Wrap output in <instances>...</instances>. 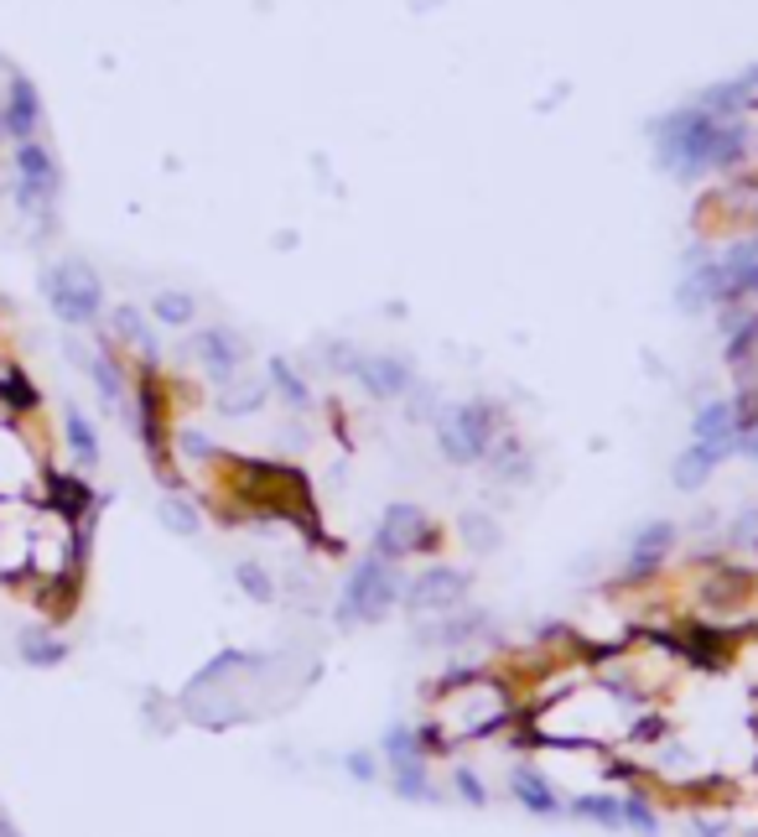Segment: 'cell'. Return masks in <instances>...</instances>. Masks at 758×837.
<instances>
[{"label": "cell", "mask_w": 758, "mask_h": 837, "mask_svg": "<svg viewBox=\"0 0 758 837\" xmlns=\"http://www.w3.org/2000/svg\"><path fill=\"white\" fill-rule=\"evenodd\" d=\"M431 427H437V448L447 463H483L494 437L504 432V407L489 396L483 401H452L431 416Z\"/></svg>", "instance_id": "6da1fadb"}, {"label": "cell", "mask_w": 758, "mask_h": 837, "mask_svg": "<svg viewBox=\"0 0 758 837\" xmlns=\"http://www.w3.org/2000/svg\"><path fill=\"white\" fill-rule=\"evenodd\" d=\"M405 594L401 573H395V562L390 557H364L349 583H343V598H338V624H375L379 614H390L395 609V598Z\"/></svg>", "instance_id": "7a4b0ae2"}, {"label": "cell", "mask_w": 758, "mask_h": 837, "mask_svg": "<svg viewBox=\"0 0 758 837\" xmlns=\"http://www.w3.org/2000/svg\"><path fill=\"white\" fill-rule=\"evenodd\" d=\"M42 291H48V308L68 323V328H84V323H99L104 317V282L84 261H63L42 276Z\"/></svg>", "instance_id": "3957f363"}, {"label": "cell", "mask_w": 758, "mask_h": 837, "mask_svg": "<svg viewBox=\"0 0 758 837\" xmlns=\"http://www.w3.org/2000/svg\"><path fill=\"white\" fill-rule=\"evenodd\" d=\"M192 359H198V370L209 375L214 385H235L239 375H244V338L235 334V328H224V323H214V328H203V334L192 338Z\"/></svg>", "instance_id": "277c9868"}, {"label": "cell", "mask_w": 758, "mask_h": 837, "mask_svg": "<svg viewBox=\"0 0 758 837\" xmlns=\"http://www.w3.org/2000/svg\"><path fill=\"white\" fill-rule=\"evenodd\" d=\"M52 192H58V167H52L48 146L22 141L16 146V203L37 214L52 203Z\"/></svg>", "instance_id": "5b68a950"}, {"label": "cell", "mask_w": 758, "mask_h": 837, "mask_svg": "<svg viewBox=\"0 0 758 837\" xmlns=\"http://www.w3.org/2000/svg\"><path fill=\"white\" fill-rule=\"evenodd\" d=\"M421 541H427V515H421V504H390V510L379 515V530H375L379 557L401 562V557H410Z\"/></svg>", "instance_id": "8992f818"}, {"label": "cell", "mask_w": 758, "mask_h": 837, "mask_svg": "<svg viewBox=\"0 0 758 837\" xmlns=\"http://www.w3.org/2000/svg\"><path fill=\"white\" fill-rule=\"evenodd\" d=\"M354 380L364 385L375 401H395V396H410V390H416V370H410V359H401V354H358Z\"/></svg>", "instance_id": "52a82bcc"}, {"label": "cell", "mask_w": 758, "mask_h": 837, "mask_svg": "<svg viewBox=\"0 0 758 837\" xmlns=\"http://www.w3.org/2000/svg\"><path fill=\"white\" fill-rule=\"evenodd\" d=\"M384 760L395 765V790L401 796H431L427 786V770H421V734L416 728H390L384 734Z\"/></svg>", "instance_id": "ba28073f"}, {"label": "cell", "mask_w": 758, "mask_h": 837, "mask_svg": "<svg viewBox=\"0 0 758 837\" xmlns=\"http://www.w3.org/2000/svg\"><path fill=\"white\" fill-rule=\"evenodd\" d=\"M463 594H468V573H457V567H427L421 577H410L405 583V603L410 609H427V614H437V609H452V603H463Z\"/></svg>", "instance_id": "9c48e42d"}, {"label": "cell", "mask_w": 758, "mask_h": 837, "mask_svg": "<svg viewBox=\"0 0 758 837\" xmlns=\"http://www.w3.org/2000/svg\"><path fill=\"white\" fill-rule=\"evenodd\" d=\"M691 432H696V442H707L717 458L737 453V401H707V407L696 411Z\"/></svg>", "instance_id": "30bf717a"}, {"label": "cell", "mask_w": 758, "mask_h": 837, "mask_svg": "<svg viewBox=\"0 0 758 837\" xmlns=\"http://www.w3.org/2000/svg\"><path fill=\"white\" fill-rule=\"evenodd\" d=\"M37 120H42L37 89H31L26 78H11V95H5V110H0V130L16 136V141H31V136H37Z\"/></svg>", "instance_id": "8fae6325"}, {"label": "cell", "mask_w": 758, "mask_h": 837, "mask_svg": "<svg viewBox=\"0 0 758 837\" xmlns=\"http://www.w3.org/2000/svg\"><path fill=\"white\" fill-rule=\"evenodd\" d=\"M670 547H675V526H670V521H649V526L634 536V547H629V577L655 573L665 557H670Z\"/></svg>", "instance_id": "7c38bea8"}, {"label": "cell", "mask_w": 758, "mask_h": 837, "mask_svg": "<svg viewBox=\"0 0 758 837\" xmlns=\"http://www.w3.org/2000/svg\"><path fill=\"white\" fill-rule=\"evenodd\" d=\"M78 370H89V380L99 385V401L110 411H125V396H130V385H125V370H119V359L110 349H89Z\"/></svg>", "instance_id": "4fadbf2b"}, {"label": "cell", "mask_w": 758, "mask_h": 837, "mask_svg": "<svg viewBox=\"0 0 758 837\" xmlns=\"http://www.w3.org/2000/svg\"><path fill=\"white\" fill-rule=\"evenodd\" d=\"M110 334H115V343L136 349V354H141L146 364H156V359H162L156 338H151V328H146V312H141V308H130V302L110 312Z\"/></svg>", "instance_id": "5bb4252c"}, {"label": "cell", "mask_w": 758, "mask_h": 837, "mask_svg": "<svg viewBox=\"0 0 758 837\" xmlns=\"http://www.w3.org/2000/svg\"><path fill=\"white\" fill-rule=\"evenodd\" d=\"M717 463H722V458L711 453L707 442H691L686 453L670 463V478H675L681 489H702V484H711V469H717Z\"/></svg>", "instance_id": "9a60e30c"}, {"label": "cell", "mask_w": 758, "mask_h": 837, "mask_svg": "<svg viewBox=\"0 0 758 837\" xmlns=\"http://www.w3.org/2000/svg\"><path fill=\"white\" fill-rule=\"evenodd\" d=\"M265 380H270V390H276L291 411H307L312 407V390H307V380L291 370V359H270V364H265Z\"/></svg>", "instance_id": "2e32d148"}, {"label": "cell", "mask_w": 758, "mask_h": 837, "mask_svg": "<svg viewBox=\"0 0 758 837\" xmlns=\"http://www.w3.org/2000/svg\"><path fill=\"white\" fill-rule=\"evenodd\" d=\"M151 317H156L162 328H192L198 297H192V291H156V297H151Z\"/></svg>", "instance_id": "e0dca14e"}, {"label": "cell", "mask_w": 758, "mask_h": 837, "mask_svg": "<svg viewBox=\"0 0 758 837\" xmlns=\"http://www.w3.org/2000/svg\"><path fill=\"white\" fill-rule=\"evenodd\" d=\"M16 646H22V661H26V666H58V661L68 655V646H63L58 635H48L42 624L22 629V640H16Z\"/></svg>", "instance_id": "ac0fdd59"}, {"label": "cell", "mask_w": 758, "mask_h": 837, "mask_svg": "<svg viewBox=\"0 0 758 837\" xmlns=\"http://www.w3.org/2000/svg\"><path fill=\"white\" fill-rule=\"evenodd\" d=\"M68 448H73V458L84 463V469H94L99 463V432H94V422L84 416V411H68Z\"/></svg>", "instance_id": "d6986e66"}, {"label": "cell", "mask_w": 758, "mask_h": 837, "mask_svg": "<svg viewBox=\"0 0 758 837\" xmlns=\"http://www.w3.org/2000/svg\"><path fill=\"white\" fill-rule=\"evenodd\" d=\"M265 407V385H224V396L214 401L218 416H250V411Z\"/></svg>", "instance_id": "ffe728a7"}, {"label": "cell", "mask_w": 758, "mask_h": 837, "mask_svg": "<svg viewBox=\"0 0 758 837\" xmlns=\"http://www.w3.org/2000/svg\"><path fill=\"white\" fill-rule=\"evenodd\" d=\"M483 614H463V620H447L442 629H421V640L427 646H468L473 635H483Z\"/></svg>", "instance_id": "44dd1931"}, {"label": "cell", "mask_w": 758, "mask_h": 837, "mask_svg": "<svg viewBox=\"0 0 758 837\" xmlns=\"http://www.w3.org/2000/svg\"><path fill=\"white\" fill-rule=\"evenodd\" d=\"M515 796H520L530 812H541V816L556 812V796H551V786H545L535 770H515Z\"/></svg>", "instance_id": "7402d4cb"}, {"label": "cell", "mask_w": 758, "mask_h": 837, "mask_svg": "<svg viewBox=\"0 0 758 837\" xmlns=\"http://www.w3.org/2000/svg\"><path fill=\"white\" fill-rule=\"evenodd\" d=\"M156 515H162V526L177 530V536H198V526H203V521H198V510H192L188 500H177V495H166V500L156 504Z\"/></svg>", "instance_id": "603a6c76"}, {"label": "cell", "mask_w": 758, "mask_h": 837, "mask_svg": "<svg viewBox=\"0 0 758 837\" xmlns=\"http://www.w3.org/2000/svg\"><path fill=\"white\" fill-rule=\"evenodd\" d=\"M457 530H463V541H468L473 551H494L498 541H504V530L494 526V515H478V510L473 515H463V526Z\"/></svg>", "instance_id": "cb8c5ba5"}, {"label": "cell", "mask_w": 758, "mask_h": 837, "mask_svg": "<svg viewBox=\"0 0 758 837\" xmlns=\"http://www.w3.org/2000/svg\"><path fill=\"white\" fill-rule=\"evenodd\" d=\"M571 812L588 816V822H603V827H623V801H608V796H577Z\"/></svg>", "instance_id": "d4e9b609"}, {"label": "cell", "mask_w": 758, "mask_h": 837, "mask_svg": "<svg viewBox=\"0 0 758 837\" xmlns=\"http://www.w3.org/2000/svg\"><path fill=\"white\" fill-rule=\"evenodd\" d=\"M235 583L244 588V594L255 598V603H270L276 598V583H270V573H265L261 562H239L235 567Z\"/></svg>", "instance_id": "484cf974"}, {"label": "cell", "mask_w": 758, "mask_h": 837, "mask_svg": "<svg viewBox=\"0 0 758 837\" xmlns=\"http://www.w3.org/2000/svg\"><path fill=\"white\" fill-rule=\"evenodd\" d=\"M623 827H640L644 837H655V827H660V822H655V812L644 807L640 796H623Z\"/></svg>", "instance_id": "4316f807"}, {"label": "cell", "mask_w": 758, "mask_h": 837, "mask_svg": "<svg viewBox=\"0 0 758 837\" xmlns=\"http://www.w3.org/2000/svg\"><path fill=\"white\" fill-rule=\"evenodd\" d=\"M177 453H182V458H192V463H209V458H214V448L203 442V432L182 427V432H177Z\"/></svg>", "instance_id": "83f0119b"}, {"label": "cell", "mask_w": 758, "mask_h": 837, "mask_svg": "<svg viewBox=\"0 0 758 837\" xmlns=\"http://www.w3.org/2000/svg\"><path fill=\"white\" fill-rule=\"evenodd\" d=\"M754 536H758V510H743V515H737V526L728 530V541H737V547H748Z\"/></svg>", "instance_id": "f1b7e54d"}, {"label": "cell", "mask_w": 758, "mask_h": 837, "mask_svg": "<svg viewBox=\"0 0 758 837\" xmlns=\"http://www.w3.org/2000/svg\"><path fill=\"white\" fill-rule=\"evenodd\" d=\"M457 790H463V796H468L473 807H483V786H478L473 770H457Z\"/></svg>", "instance_id": "f546056e"}, {"label": "cell", "mask_w": 758, "mask_h": 837, "mask_svg": "<svg viewBox=\"0 0 758 837\" xmlns=\"http://www.w3.org/2000/svg\"><path fill=\"white\" fill-rule=\"evenodd\" d=\"M349 770H354V780H375V760L369 754H349Z\"/></svg>", "instance_id": "4dcf8cb0"}, {"label": "cell", "mask_w": 758, "mask_h": 837, "mask_svg": "<svg viewBox=\"0 0 758 837\" xmlns=\"http://www.w3.org/2000/svg\"><path fill=\"white\" fill-rule=\"evenodd\" d=\"M696 837H722V833H711V827H696Z\"/></svg>", "instance_id": "1f68e13d"}]
</instances>
